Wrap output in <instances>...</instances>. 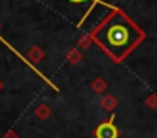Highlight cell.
Listing matches in <instances>:
<instances>
[{
	"instance_id": "cell-3",
	"label": "cell",
	"mask_w": 157,
	"mask_h": 138,
	"mask_svg": "<svg viewBox=\"0 0 157 138\" xmlns=\"http://www.w3.org/2000/svg\"><path fill=\"white\" fill-rule=\"evenodd\" d=\"M69 2H73V3H81V2H85V0H69Z\"/></svg>"
},
{
	"instance_id": "cell-1",
	"label": "cell",
	"mask_w": 157,
	"mask_h": 138,
	"mask_svg": "<svg viewBox=\"0 0 157 138\" xmlns=\"http://www.w3.org/2000/svg\"><path fill=\"white\" fill-rule=\"evenodd\" d=\"M142 39L144 32H140L139 27L120 12L113 13L96 34V40L115 59L125 57Z\"/></svg>"
},
{
	"instance_id": "cell-2",
	"label": "cell",
	"mask_w": 157,
	"mask_h": 138,
	"mask_svg": "<svg viewBox=\"0 0 157 138\" xmlns=\"http://www.w3.org/2000/svg\"><path fill=\"white\" fill-rule=\"evenodd\" d=\"M113 118L115 116H112L106 123H101L96 128V131H95L96 138H118V130L113 125Z\"/></svg>"
}]
</instances>
